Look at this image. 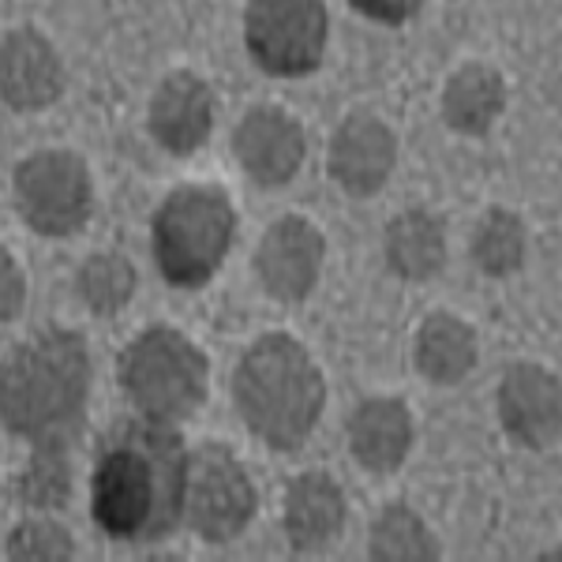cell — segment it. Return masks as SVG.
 Listing matches in <instances>:
<instances>
[{
  "instance_id": "26",
  "label": "cell",
  "mask_w": 562,
  "mask_h": 562,
  "mask_svg": "<svg viewBox=\"0 0 562 562\" xmlns=\"http://www.w3.org/2000/svg\"><path fill=\"white\" fill-rule=\"evenodd\" d=\"M352 8H357L360 15H368V20L375 23H386V26H402L420 15L424 0H349Z\"/></svg>"
},
{
  "instance_id": "24",
  "label": "cell",
  "mask_w": 562,
  "mask_h": 562,
  "mask_svg": "<svg viewBox=\"0 0 562 562\" xmlns=\"http://www.w3.org/2000/svg\"><path fill=\"white\" fill-rule=\"evenodd\" d=\"M71 492V469L60 447H38V454L26 461L23 476H20V495L26 506H60Z\"/></svg>"
},
{
  "instance_id": "4",
  "label": "cell",
  "mask_w": 562,
  "mask_h": 562,
  "mask_svg": "<svg viewBox=\"0 0 562 562\" xmlns=\"http://www.w3.org/2000/svg\"><path fill=\"white\" fill-rule=\"evenodd\" d=\"M237 211L214 184H184L166 195L150 225L154 262L177 289L206 285L229 256Z\"/></svg>"
},
{
  "instance_id": "9",
  "label": "cell",
  "mask_w": 562,
  "mask_h": 562,
  "mask_svg": "<svg viewBox=\"0 0 562 562\" xmlns=\"http://www.w3.org/2000/svg\"><path fill=\"white\" fill-rule=\"evenodd\" d=\"M326 259V237L319 225L301 214H285L267 225L256 248L259 285L281 304H301L315 289Z\"/></svg>"
},
{
  "instance_id": "8",
  "label": "cell",
  "mask_w": 562,
  "mask_h": 562,
  "mask_svg": "<svg viewBox=\"0 0 562 562\" xmlns=\"http://www.w3.org/2000/svg\"><path fill=\"white\" fill-rule=\"evenodd\" d=\"M15 211L42 237H71L94 214V180L79 154L38 150L15 166Z\"/></svg>"
},
{
  "instance_id": "10",
  "label": "cell",
  "mask_w": 562,
  "mask_h": 562,
  "mask_svg": "<svg viewBox=\"0 0 562 562\" xmlns=\"http://www.w3.org/2000/svg\"><path fill=\"white\" fill-rule=\"evenodd\" d=\"M498 420L525 450H551L562 431V390L555 371L521 360L498 379Z\"/></svg>"
},
{
  "instance_id": "23",
  "label": "cell",
  "mask_w": 562,
  "mask_h": 562,
  "mask_svg": "<svg viewBox=\"0 0 562 562\" xmlns=\"http://www.w3.org/2000/svg\"><path fill=\"white\" fill-rule=\"evenodd\" d=\"M8 555L15 562H68L76 559V540L60 521L26 518L8 537Z\"/></svg>"
},
{
  "instance_id": "12",
  "label": "cell",
  "mask_w": 562,
  "mask_h": 562,
  "mask_svg": "<svg viewBox=\"0 0 562 562\" xmlns=\"http://www.w3.org/2000/svg\"><path fill=\"white\" fill-rule=\"evenodd\" d=\"M397 166V135L371 113H352L338 124L326 147L330 180L352 199H368L383 192Z\"/></svg>"
},
{
  "instance_id": "14",
  "label": "cell",
  "mask_w": 562,
  "mask_h": 562,
  "mask_svg": "<svg viewBox=\"0 0 562 562\" xmlns=\"http://www.w3.org/2000/svg\"><path fill=\"white\" fill-rule=\"evenodd\" d=\"M147 128L169 154H195L214 132V90L195 71H173L147 105Z\"/></svg>"
},
{
  "instance_id": "22",
  "label": "cell",
  "mask_w": 562,
  "mask_h": 562,
  "mask_svg": "<svg viewBox=\"0 0 562 562\" xmlns=\"http://www.w3.org/2000/svg\"><path fill=\"white\" fill-rule=\"evenodd\" d=\"M76 293L94 315H116L135 293V267L116 251L90 256L76 274Z\"/></svg>"
},
{
  "instance_id": "7",
  "label": "cell",
  "mask_w": 562,
  "mask_h": 562,
  "mask_svg": "<svg viewBox=\"0 0 562 562\" xmlns=\"http://www.w3.org/2000/svg\"><path fill=\"white\" fill-rule=\"evenodd\" d=\"M326 38H330L326 0H248L244 4V45L267 76H312L323 65Z\"/></svg>"
},
{
  "instance_id": "25",
  "label": "cell",
  "mask_w": 562,
  "mask_h": 562,
  "mask_svg": "<svg viewBox=\"0 0 562 562\" xmlns=\"http://www.w3.org/2000/svg\"><path fill=\"white\" fill-rule=\"evenodd\" d=\"M23 301H26V278L20 259L8 248H0V323L15 319L23 312Z\"/></svg>"
},
{
  "instance_id": "13",
  "label": "cell",
  "mask_w": 562,
  "mask_h": 562,
  "mask_svg": "<svg viewBox=\"0 0 562 562\" xmlns=\"http://www.w3.org/2000/svg\"><path fill=\"white\" fill-rule=\"evenodd\" d=\"M65 90V60L34 26H20L0 42V98L15 113H38Z\"/></svg>"
},
{
  "instance_id": "1",
  "label": "cell",
  "mask_w": 562,
  "mask_h": 562,
  "mask_svg": "<svg viewBox=\"0 0 562 562\" xmlns=\"http://www.w3.org/2000/svg\"><path fill=\"white\" fill-rule=\"evenodd\" d=\"M184 447L166 424H135L109 442L90 476V514L113 540H161L180 525Z\"/></svg>"
},
{
  "instance_id": "17",
  "label": "cell",
  "mask_w": 562,
  "mask_h": 562,
  "mask_svg": "<svg viewBox=\"0 0 562 562\" xmlns=\"http://www.w3.org/2000/svg\"><path fill=\"white\" fill-rule=\"evenodd\" d=\"M480 360V338L473 323L454 312H431L416 326L413 364L435 386H458Z\"/></svg>"
},
{
  "instance_id": "15",
  "label": "cell",
  "mask_w": 562,
  "mask_h": 562,
  "mask_svg": "<svg viewBox=\"0 0 562 562\" xmlns=\"http://www.w3.org/2000/svg\"><path fill=\"white\" fill-rule=\"evenodd\" d=\"M346 492L330 473H301L289 480L281 521L293 551H326L346 529Z\"/></svg>"
},
{
  "instance_id": "2",
  "label": "cell",
  "mask_w": 562,
  "mask_h": 562,
  "mask_svg": "<svg viewBox=\"0 0 562 562\" xmlns=\"http://www.w3.org/2000/svg\"><path fill=\"white\" fill-rule=\"evenodd\" d=\"M90 349L76 330L42 326L0 360V424L34 447H60L83 428Z\"/></svg>"
},
{
  "instance_id": "16",
  "label": "cell",
  "mask_w": 562,
  "mask_h": 562,
  "mask_svg": "<svg viewBox=\"0 0 562 562\" xmlns=\"http://www.w3.org/2000/svg\"><path fill=\"white\" fill-rule=\"evenodd\" d=\"M413 450V413L397 397H368L349 416V454L368 473H394Z\"/></svg>"
},
{
  "instance_id": "11",
  "label": "cell",
  "mask_w": 562,
  "mask_h": 562,
  "mask_svg": "<svg viewBox=\"0 0 562 562\" xmlns=\"http://www.w3.org/2000/svg\"><path fill=\"white\" fill-rule=\"evenodd\" d=\"M307 139L293 113L281 105H256L233 132V158L262 188L289 184L304 166Z\"/></svg>"
},
{
  "instance_id": "18",
  "label": "cell",
  "mask_w": 562,
  "mask_h": 562,
  "mask_svg": "<svg viewBox=\"0 0 562 562\" xmlns=\"http://www.w3.org/2000/svg\"><path fill=\"white\" fill-rule=\"evenodd\" d=\"M506 113V79L484 60H469L442 83V121L458 135H487Z\"/></svg>"
},
{
  "instance_id": "21",
  "label": "cell",
  "mask_w": 562,
  "mask_h": 562,
  "mask_svg": "<svg viewBox=\"0 0 562 562\" xmlns=\"http://www.w3.org/2000/svg\"><path fill=\"white\" fill-rule=\"evenodd\" d=\"M525 244L529 237H525L521 217L506 206H492L473 233V262L487 278H510L525 262Z\"/></svg>"
},
{
  "instance_id": "19",
  "label": "cell",
  "mask_w": 562,
  "mask_h": 562,
  "mask_svg": "<svg viewBox=\"0 0 562 562\" xmlns=\"http://www.w3.org/2000/svg\"><path fill=\"white\" fill-rule=\"evenodd\" d=\"M386 267L405 281H431L447 267V229L420 206L402 211L386 225Z\"/></svg>"
},
{
  "instance_id": "3",
  "label": "cell",
  "mask_w": 562,
  "mask_h": 562,
  "mask_svg": "<svg viewBox=\"0 0 562 562\" xmlns=\"http://www.w3.org/2000/svg\"><path fill=\"white\" fill-rule=\"evenodd\" d=\"M233 405L270 450H296L315 431L326 405V379L315 357L289 334L251 341L233 371Z\"/></svg>"
},
{
  "instance_id": "20",
  "label": "cell",
  "mask_w": 562,
  "mask_h": 562,
  "mask_svg": "<svg viewBox=\"0 0 562 562\" xmlns=\"http://www.w3.org/2000/svg\"><path fill=\"white\" fill-rule=\"evenodd\" d=\"M371 559L379 562H435L442 555L439 540L428 529V521L405 503L386 506L371 525Z\"/></svg>"
},
{
  "instance_id": "6",
  "label": "cell",
  "mask_w": 562,
  "mask_h": 562,
  "mask_svg": "<svg viewBox=\"0 0 562 562\" xmlns=\"http://www.w3.org/2000/svg\"><path fill=\"white\" fill-rule=\"evenodd\" d=\"M256 484L248 469L233 458L222 442H203L184 461V495H180V518L206 543L237 540L248 521L256 518Z\"/></svg>"
},
{
  "instance_id": "5",
  "label": "cell",
  "mask_w": 562,
  "mask_h": 562,
  "mask_svg": "<svg viewBox=\"0 0 562 562\" xmlns=\"http://www.w3.org/2000/svg\"><path fill=\"white\" fill-rule=\"evenodd\" d=\"M124 397L150 424L188 420L206 397L211 364L203 349L173 326H150L116 360Z\"/></svg>"
}]
</instances>
